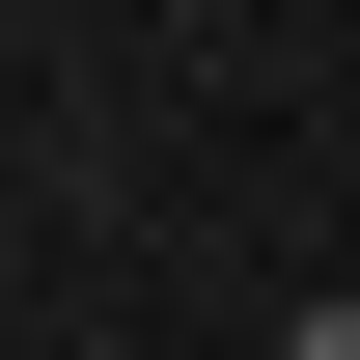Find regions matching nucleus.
Here are the masks:
<instances>
[{
    "instance_id": "nucleus-1",
    "label": "nucleus",
    "mask_w": 360,
    "mask_h": 360,
    "mask_svg": "<svg viewBox=\"0 0 360 360\" xmlns=\"http://www.w3.org/2000/svg\"><path fill=\"white\" fill-rule=\"evenodd\" d=\"M277 360H360V305H277Z\"/></svg>"
}]
</instances>
